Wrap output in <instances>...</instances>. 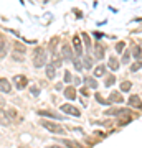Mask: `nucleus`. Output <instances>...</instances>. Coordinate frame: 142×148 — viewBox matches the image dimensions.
I'll list each match as a JSON object with an SVG mask.
<instances>
[{
	"instance_id": "nucleus-1",
	"label": "nucleus",
	"mask_w": 142,
	"mask_h": 148,
	"mask_svg": "<svg viewBox=\"0 0 142 148\" xmlns=\"http://www.w3.org/2000/svg\"><path fill=\"white\" fill-rule=\"evenodd\" d=\"M45 64H46V54H45V49L38 46L33 51V66L35 67H43Z\"/></svg>"
},
{
	"instance_id": "nucleus-2",
	"label": "nucleus",
	"mask_w": 142,
	"mask_h": 148,
	"mask_svg": "<svg viewBox=\"0 0 142 148\" xmlns=\"http://www.w3.org/2000/svg\"><path fill=\"white\" fill-rule=\"evenodd\" d=\"M41 125L46 128L48 132H51V133H65V128L58 125V123H55V122H50V120H41Z\"/></svg>"
},
{
	"instance_id": "nucleus-3",
	"label": "nucleus",
	"mask_w": 142,
	"mask_h": 148,
	"mask_svg": "<svg viewBox=\"0 0 142 148\" xmlns=\"http://www.w3.org/2000/svg\"><path fill=\"white\" fill-rule=\"evenodd\" d=\"M61 110L65 112L66 115H75V117H79L81 115V110L75 105H71V104H65V105H61Z\"/></svg>"
},
{
	"instance_id": "nucleus-4",
	"label": "nucleus",
	"mask_w": 142,
	"mask_h": 148,
	"mask_svg": "<svg viewBox=\"0 0 142 148\" xmlns=\"http://www.w3.org/2000/svg\"><path fill=\"white\" fill-rule=\"evenodd\" d=\"M106 115H126V117H131V110H127V109H109V110H106L104 112Z\"/></svg>"
},
{
	"instance_id": "nucleus-5",
	"label": "nucleus",
	"mask_w": 142,
	"mask_h": 148,
	"mask_svg": "<svg viewBox=\"0 0 142 148\" xmlns=\"http://www.w3.org/2000/svg\"><path fill=\"white\" fill-rule=\"evenodd\" d=\"M13 81H15V87L17 89H25L27 87V84H28V79L25 77V76H22V74L15 76Z\"/></svg>"
},
{
	"instance_id": "nucleus-6",
	"label": "nucleus",
	"mask_w": 142,
	"mask_h": 148,
	"mask_svg": "<svg viewBox=\"0 0 142 148\" xmlns=\"http://www.w3.org/2000/svg\"><path fill=\"white\" fill-rule=\"evenodd\" d=\"M61 54H63V59H66V61H73V59H75L73 51H71V48L68 46V45H63V46H61Z\"/></svg>"
},
{
	"instance_id": "nucleus-7",
	"label": "nucleus",
	"mask_w": 142,
	"mask_h": 148,
	"mask_svg": "<svg viewBox=\"0 0 142 148\" xmlns=\"http://www.w3.org/2000/svg\"><path fill=\"white\" fill-rule=\"evenodd\" d=\"M129 105L131 107H135V109H142V101L139 95H132L129 97Z\"/></svg>"
},
{
	"instance_id": "nucleus-8",
	"label": "nucleus",
	"mask_w": 142,
	"mask_h": 148,
	"mask_svg": "<svg viewBox=\"0 0 142 148\" xmlns=\"http://www.w3.org/2000/svg\"><path fill=\"white\" fill-rule=\"evenodd\" d=\"M40 115H45V117H50V119H55V120H63V117L56 112H51V110H40L38 112Z\"/></svg>"
},
{
	"instance_id": "nucleus-9",
	"label": "nucleus",
	"mask_w": 142,
	"mask_h": 148,
	"mask_svg": "<svg viewBox=\"0 0 142 148\" xmlns=\"http://www.w3.org/2000/svg\"><path fill=\"white\" fill-rule=\"evenodd\" d=\"M0 91H2V92H5V94H8V92L12 91L10 82H8L5 77H0Z\"/></svg>"
},
{
	"instance_id": "nucleus-10",
	"label": "nucleus",
	"mask_w": 142,
	"mask_h": 148,
	"mask_svg": "<svg viewBox=\"0 0 142 148\" xmlns=\"http://www.w3.org/2000/svg\"><path fill=\"white\" fill-rule=\"evenodd\" d=\"M73 45H75V49H76V54L83 58V46H81V40H79V36H75L73 38Z\"/></svg>"
},
{
	"instance_id": "nucleus-11",
	"label": "nucleus",
	"mask_w": 142,
	"mask_h": 148,
	"mask_svg": "<svg viewBox=\"0 0 142 148\" xmlns=\"http://www.w3.org/2000/svg\"><path fill=\"white\" fill-rule=\"evenodd\" d=\"M108 64H109V69H111V71H117V69H119V61H117L116 56H109Z\"/></svg>"
},
{
	"instance_id": "nucleus-12",
	"label": "nucleus",
	"mask_w": 142,
	"mask_h": 148,
	"mask_svg": "<svg viewBox=\"0 0 142 148\" xmlns=\"http://www.w3.org/2000/svg\"><path fill=\"white\" fill-rule=\"evenodd\" d=\"M61 143L66 145L68 148H83V145L81 143H78L76 140H68V138H65V140H61Z\"/></svg>"
},
{
	"instance_id": "nucleus-13",
	"label": "nucleus",
	"mask_w": 142,
	"mask_h": 148,
	"mask_svg": "<svg viewBox=\"0 0 142 148\" xmlns=\"http://www.w3.org/2000/svg\"><path fill=\"white\" fill-rule=\"evenodd\" d=\"M109 102H116V104H122L124 102V97L119 92H111V97H109Z\"/></svg>"
},
{
	"instance_id": "nucleus-14",
	"label": "nucleus",
	"mask_w": 142,
	"mask_h": 148,
	"mask_svg": "<svg viewBox=\"0 0 142 148\" xmlns=\"http://www.w3.org/2000/svg\"><path fill=\"white\" fill-rule=\"evenodd\" d=\"M94 54H96V58H98V59H102V58H104V46H102L101 43H96Z\"/></svg>"
},
{
	"instance_id": "nucleus-15",
	"label": "nucleus",
	"mask_w": 142,
	"mask_h": 148,
	"mask_svg": "<svg viewBox=\"0 0 142 148\" xmlns=\"http://www.w3.org/2000/svg\"><path fill=\"white\" fill-rule=\"evenodd\" d=\"M65 97H68L69 101H75V99H76L75 87H66V89H65Z\"/></svg>"
},
{
	"instance_id": "nucleus-16",
	"label": "nucleus",
	"mask_w": 142,
	"mask_h": 148,
	"mask_svg": "<svg viewBox=\"0 0 142 148\" xmlns=\"http://www.w3.org/2000/svg\"><path fill=\"white\" fill-rule=\"evenodd\" d=\"M0 123L2 125H8L10 123V120H8V117H7V112L2 110V107H0Z\"/></svg>"
},
{
	"instance_id": "nucleus-17",
	"label": "nucleus",
	"mask_w": 142,
	"mask_h": 148,
	"mask_svg": "<svg viewBox=\"0 0 142 148\" xmlns=\"http://www.w3.org/2000/svg\"><path fill=\"white\" fill-rule=\"evenodd\" d=\"M46 76H48V79H55V76H56V69L51 64L46 66Z\"/></svg>"
},
{
	"instance_id": "nucleus-18",
	"label": "nucleus",
	"mask_w": 142,
	"mask_h": 148,
	"mask_svg": "<svg viewBox=\"0 0 142 148\" xmlns=\"http://www.w3.org/2000/svg\"><path fill=\"white\" fill-rule=\"evenodd\" d=\"M106 74V66H98L94 69V77H101Z\"/></svg>"
},
{
	"instance_id": "nucleus-19",
	"label": "nucleus",
	"mask_w": 142,
	"mask_h": 148,
	"mask_svg": "<svg viewBox=\"0 0 142 148\" xmlns=\"http://www.w3.org/2000/svg\"><path fill=\"white\" fill-rule=\"evenodd\" d=\"M13 49H15V51H18L20 54H25V46L20 45L18 41H15V43H13Z\"/></svg>"
},
{
	"instance_id": "nucleus-20",
	"label": "nucleus",
	"mask_w": 142,
	"mask_h": 148,
	"mask_svg": "<svg viewBox=\"0 0 142 148\" xmlns=\"http://www.w3.org/2000/svg\"><path fill=\"white\" fill-rule=\"evenodd\" d=\"M51 66L53 67H60L61 66V58L58 54H53V61H51Z\"/></svg>"
},
{
	"instance_id": "nucleus-21",
	"label": "nucleus",
	"mask_w": 142,
	"mask_h": 148,
	"mask_svg": "<svg viewBox=\"0 0 142 148\" xmlns=\"http://www.w3.org/2000/svg\"><path fill=\"white\" fill-rule=\"evenodd\" d=\"M83 59H84V67H86V69H91V67H93L91 56H88V54H86V56H83Z\"/></svg>"
},
{
	"instance_id": "nucleus-22",
	"label": "nucleus",
	"mask_w": 142,
	"mask_h": 148,
	"mask_svg": "<svg viewBox=\"0 0 142 148\" xmlns=\"http://www.w3.org/2000/svg\"><path fill=\"white\" fill-rule=\"evenodd\" d=\"M94 97H96V101L99 102V104H102V105H109V104H111V102H109L108 99L101 97V94H94Z\"/></svg>"
},
{
	"instance_id": "nucleus-23",
	"label": "nucleus",
	"mask_w": 142,
	"mask_h": 148,
	"mask_svg": "<svg viewBox=\"0 0 142 148\" xmlns=\"http://www.w3.org/2000/svg\"><path fill=\"white\" fill-rule=\"evenodd\" d=\"M131 87H132L131 81H124V82H121V91H122V92H127Z\"/></svg>"
},
{
	"instance_id": "nucleus-24",
	"label": "nucleus",
	"mask_w": 142,
	"mask_h": 148,
	"mask_svg": "<svg viewBox=\"0 0 142 148\" xmlns=\"http://www.w3.org/2000/svg\"><path fill=\"white\" fill-rule=\"evenodd\" d=\"M5 56V40L0 36V58Z\"/></svg>"
},
{
	"instance_id": "nucleus-25",
	"label": "nucleus",
	"mask_w": 142,
	"mask_h": 148,
	"mask_svg": "<svg viewBox=\"0 0 142 148\" xmlns=\"http://www.w3.org/2000/svg\"><path fill=\"white\" fill-rule=\"evenodd\" d=\"M132 56L141 59V46H139V45H135V46L132 48Z\"/></svg>"
},
{
	"instance_id": "nucleus-26",
	"label": "nucleus",
	"mask_w": 142,
	"mask_h": 148,
	"mask_svg": "<svg viewBox=\"0 0 142 148\" xmlns=\"http://www.w3.org/2000/svg\"><path fill=\"white\" fill-rule=\"evenodd\" d=\"M141 67H142V59H139V61H135L134 64H132V67H131V71H132V73H135V71H139Z\"/></svg>"
},
{
	"instance_id": "nucleus-27",
	"label": "nucleus",
	"mask_w": 142,
	"mask_h": 148,
	"mask_svg": "<svg viewBox=\"0 0 142 148\" xmlns=\"http://www.w3.org/2000/svg\"><path fill=\"white\" fill-rule=\"evenodd\" d=\"M73 64H75V67L76 69H78V71H81L83 67V63H81V59H79V58H75V59H73Z\"/></svg>"
},
{
	"instance_id": "nucleus-28",
	"label": "nucleus",
	"mask_w": 142,
	"mask_h": 148,
	"mask_svg": "<svg viewBox=\"0 0 142 148\" xmlns=\"http://www.w3.org/2000/svg\"><path fill=\"white\" fill-rule=\"evenodd\" d=\"M84 81H86V84H88L89 87H98V82L94 81V79H93V77H86V79H84Z\"/></svg>"
},
{
	"instance_id": "nucleus-29",
	"label": "nucleus",
	"mask_w": 142,
	"mask_h": 148,
	"mask_svg": "<svg viewBox=\"0 0 142 148\" xmlns=\"http://www.w3.org/2000/svg\"><path fill=\"white\" fill-rule=\"evenodd\" d=\"M7 117H8V120H15V119H17V110L10 109V110L7 112Z\"/></svg>"
},
{
	"instance_id": "nucleus-30",
	"label": "nucleus",
	"mask_w": 142,
	"mask_h": 148,
	"mask_svg": "<svg viewBox=\"0 0 142 148\" xmlns=\"http://www.w3.org/2000/svg\"><path fill=\"white\" fill-rule=\"evenodd\" d=\"M83 40H84V45L88 48V51H91V41H89V36L86 33H83Z\"/></svg>"
},
{
	"instance_id": "nucleus-31",
	"label": "nucleus",
	"mask_w": 142,
	"mask_h": 148,
	"mask_svg": "<svg viewBox=\"0 0 142 148\" xmlns=\"http://www.w3.org/2000/svg\"><path fill=\"white\" fill-rule=\"evenodd\" d=\"M114 82H116V77H114V76H109L108 79H106V87H109V86H112Z\"/></svg>"
},
{
	"instance_id": "nucleus-32",
	"label": "nucleus",
	"mask_w": 142,
	"mask_h": 148,
	"mask_svg": "<svg viewBox=\"0 0 142 148\" xmlns=\"http://www.w3.org/2000/svg\"><path fill=\"white\" fill-rule=\"evenodd\" d=\"M124 48H126V43H124V41H121V43H117V45H116V49H117L119 53H121Z\"/></svg>"
},
{
	"instance_id": "nucleus-33",
	"label": "nucleus",
	"mask_w": 142,
	"mask_h": 148,
	"mask_svg": "<svg viewBox=\"0 0 142 148\" xmlns=\"http://www.w3.org/2000/svg\"><path fill=\"white\" fill-rule=\"evenodd\" d=\"M30 91H32V94H33L35 97H36V95L40 94V89L36 87V86H32V87H30Z\"/></svg>"
},
{
	"instance_id": "nucleus-34",
	"label": "nucleus",
	"mask_w": 142,
	"mask_h": 148,
	"mask_svg": "<svg viewBox=\"0 0 142 148\" xmlns=\"http://www.w3.org/2000/svg\"><path fill=\"white\" fill-rule=\"evenodd\" d=\"M131 61V53H124V58H122V63L126 64V63H129Z\"/></svg>"
},
{
	"instance_id": "nucleus-35",
	"label": "nucleus",
	"mask_w": 142,
	"mask_h": 148,
	"mask_svg": "<svg viewBox=\"0 0 142 148\" xmlns=\"http://www.w3.org/2000/svg\"><path fill=\"white\" fill-rule=\"evenodd\" d=\"M69 81H71V74H69V71H66V73H65V82L68 84Z\"/></svg>"
},
{
	"instance_id": "nucleus-36",
	"label": "nucleus",
	"mask_w": 142,
	"mask_h": 148,
	"mask_svg": "<svg viewBox=\"0 0 142 148\" xmlns=\"http://www.w3.org/2000/svg\"><path fill=\"white\" fill-rule=\"evenodd\" d=\"M131 120H132L131 117H126V119H122V122H119V125H126V123H129Z\"/></svg>"
},
{
	"instance_id": "nucleus-37",
	"label": "nucleus",
	"mask_w": 142,
	"mask_h": 148,
	"mask_svg": "<svg viewBox=\"0 0 142 148\" xmlns=\"http://www.w3.org/2000/svg\"><path fill=\"white\" fill-rule=\"evenodd\" d=\"M81 94H83V95H89V94H88V91H86V89H81Z\"/></svg>"
},
{
	"instance_id": "nucleus-38",
	"label": "nucleus",
	"mask_w": 142,
	"mask_h": 148,
	"mask_svg": "<svg viewBox=\"0 0 142 148\" xmlns=\"http://www.w3.org/2000/svg\"><path fill=\"white\" fill-rule=\"evenodd\" d=\"M0 104H2V105H3V99H2V97H0Z\"/></svg>"
},
{
	"instance_id": "nucleus-39",
	"label": "nucleus",
	"mask_w": 142,
	"mask_h": 148,
	"mask_svg": "<svg viewBox=\"0 0 142 148\" xmlns=\"http://www.w3.org/2000/svg\"><path fill=\"white\" fill-rule=\"evenodd\" d=\"M50 148H63V147H56V145H55V147H50Z\"/></svg>"
}]
</instances>
